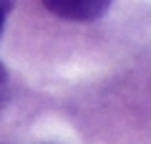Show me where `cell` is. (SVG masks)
I'll list each match as a JSON object with an SVG mask.
<instances>
[{
	"label": "cell",
	"instance_id": "obj_1",
	"mask_svg": "<svg viewBox=\"0 0 151 144\" xmlns=\"http://www.w3.org/2000/svg\"><path fill=\"white\" fill-rule=\"evenodd\" d=\"M45 10L63 20H76V23H88L98 20L103 13L111 8L113 0H40Z\"/></svg>",
	"mask_w": 151,
	"mask_h": 144
},
{
	"label": "cell",
	"instance_id": "obj_4",
	"mask_svg": "<svg viewBox=\"0 0 151 144\" xmlns=\"http://www.w3.org/2000/svg\"><path fill=\"white\" fill-rule=\"evenodd\" d=\"M5 79H8V73H5V66L0 63V84H3V81H5Z\"/></svg>",
	"mask_w": 151,
	"mask_h": 144
},
{
	"label": "cell",
	"instance_id": "obj_2",
	"mask_svg": "<svg viewBox=\"0 0 151 144\" xmlns=\"http://www.w3.org/2000/svg\"><path fill=\"white\" fill-rule=\"evenodd\" d=\"M13 5H15V0H0V10H5V13H10Z\"/></svg>",
	"mask_w": 151,
	"mask_h": 144
},
{
	"label": "cell",
	"instance_id": "obj_3",
	"mask_svg": "<svg viewBox=\"0 0 151 144\" xmlns=\"http://www.w3.org/2000/svg\"><path fill=\"white\" fill-rule=\"evenodd\" d=\"M5 15H8L5 10H0V33H3V25H5Z\"/></svg>",
	"mask_w": 151,
	"mask_h": 144
}]
</instances>
